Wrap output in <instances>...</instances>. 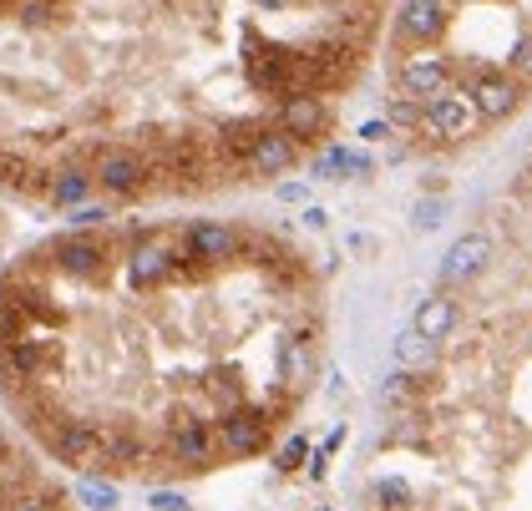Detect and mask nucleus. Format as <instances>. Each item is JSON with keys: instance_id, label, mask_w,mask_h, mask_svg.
Here are the masks:
<instances>
[{"instance_id": "1", "label": "nucleus", "mask_w": 532, "mask_h": 511, "mask_svg": "<svg viewBox=\"0 0 532 511\" xmlns=\"http://www.w3.org/2000/svg\"><path fill=\"white\" fill-rule=\"evenodd\" d=\"M51 264L71 284H102L112 274V243L102 233H76L71 228L51 243Z\"/></svg>"}, {"instance_id": "2", "label": "nucleus", "mask_w": 532, "mask_h": 511, "mask_svg": "<svg viewBox=\"0 0 532 511\" xmlns=\"http://www.w3.org/2000/svg\"><path fill=\"white\" fill-rule=\"evenodd\" d=\"M61 339H51V334H26V339H16V345H6L0 350V380H6L11 390H21V385H36V380H51L56 370H61Z\"/></svg>"}, {"instance_id": "3", "label": "nucleus", "mask_w": 532, "mask_h": 511, "mask_svg": "<svg viewBox=\"0 0 532 511\" xmlns=\"http://www.w3.org/2000/svg\"><path fill=\"white\" fill-rule=\"evenodd\" d=\"M92 178L107 198L127 203V198H142L152 188V167L132 147H102V152H92Z\"/></svg>"}, {"instance_id": "4", "label": "nucleus", "mask_w": 532, "mask_h": 511, "mask_svg": "<svg viewBox=\"0 0 532 511\" xmlns=\"http://www.w3.org/2000/svg\"><path fill=\"white\" fill-rule=\"evenodd\" d=\"M168 456L188 471H208L213 456H218V436H213V425L188 410V405H173L168 410Z\"/></svg>"}, {"instance_id": "5", "label": "nucleus", "mask_w": 532, "mask_h": 511, "mask_svg": "<svg viewBox=\"0 0 532 511\" xmlns=\"http://www.w3.org/2000/svg\"><path fill=\"white\" fill-rule=\"evenodd\" d=\"M102 446H107V431L97 420H87V415H61L56 431L46 436V451L61 466H92L102 456Z\"/></svg>"}, {"instance_id": "6", "label": "nucleus", "mask_w": 532, "mask_h": 511, "mask_svg": "<svg viewBox=\"0 0 532 511\" xmlns=\"http://www.w3.org/2000/svg\"><path fill=\"white\" fill-rule=\"evenodd\" d=\"M269 425L274 415L264 405H239V410H223L218 415V446L228 456H259L269 446Z\"/></svg>"}, {"instance_id": "7", "label": "nucleus", "mask_w": 532, "mask_h": 511, "mask_svg": "<svg viewBox=\"0 0 532 511\" xmlns=\"http://www.w3.org/2000/svg\"><path fill=\"white\" fill-rule=\"evenodd\" d=\"M193 259H203V264H228V259H239L244 253V233L234 228V223H218V218H198V223H188L183 228V238H178Z\"/></svg>"}, {"instance_id": "8", "label": "nucleus", "mask_w": 532, "mask_h": 511, "mask_svg": "<svg viewBox=\"0 0 532 511\" xmlns=\"http://www.w3.org/2000/svg\"><path fill=\"white\" fill-rule=\"evenodd\" d=\"M294 66H299V51H284V46H259L249 51V87L259 97H294Z\"/></svg>"}, {"instance_id": "9", "label": "nucleus", "mask_w": 532, "mask_h": 511, "mask_svg": "<svg viewBox=\"0 0 532 511\" xmlns=\"http://www.w3.org/2000/svg\"><path fill=\"white\" fill-rule=\"evenodd\" d=\"M163 284H173V243H163V238L132 243V253H127V289L132 294H158Z\"/></svg>"}, {"instance_id": "10", "label": "nucleus", "mask_w": 532, "mask_h": 511, "mask_svg": "<svg viewBox=\"0 0 532 511\" xmlns=\"http://www.w3.org/2000/svg\"><path fill=\"white\" fill-rule=\"evenodd\" d=\"M451 21V6L446 0H401V16H396V41L401 46H421V41H436Z\"/></svg>"}, {"instance_id": "11", "label": "nucleus", "mask_w": 532, "mask_h": 511, "mask_svg": "<svg viewBox=\"0 0 532 511\" xmlns=\"http://www.w3.org/2000/svg\"><path fill=\"white\" fill-rule=\"evenodd\" d=\"M467 97H472V107L482 112V122H502V117H512V112L522 107V81L487 71V76H477L472 87H467Z\"/></svg>"}, {"instance_id": "12", "label": "nucleus", "mask_w": 532, "mask_h": 511, "mask_svg": "<svg viewBox=\"0 0 532 511\" xmlns=\"http://www.w3.org/2000/svg\"><path fill=\"white\" fill-rule=\"evenodd\" d=\"M294 157H299V142L289 132H279V127H264V137L244 157V173L249 178H279V173H289V167H294Z\"/></svg>"}, {"instance_id": "13", "label": "nucleus", "mask_w": 532, "mask_h": 511, "mask_svg": "<svg viewBox=\"0 0 532 511\" xmlns=\"http://www.w3.org/2000/svg\"><path fill=\"white\" fill-rule=\"evenodd\" d=\"M279 132H289L294 142H315L330 132V107L325 97H284L279 102Z\"/></svg>"}, {"instance_id": "14", "label": "nucleus", "mask_w": 532, "mask_h": 511, "mask_svg": "<svg viewBox=\"0 0 532 511\" xmlns=\"http://www.w3.org/2000/svg\"><path fill=\"white\" fill-rule=\"evenodd\" d=\"M477 107H472V97H456V92H441V97H431L426 102V132L431 137H467L472 127H477Z\"/></svg>"}, {"instance_id": "15", "label": "nucleus", "mask_w": 532, "mask_h": 511, "mask_svg": "<svg viewBox=\"0 0 532 511\" xmlns=\"http://www.w3.org/2000/svg\"><path fill=\"white\" fill-rule=\"evenodd\" d=\"M487 259H492V238H487V233H462V238L446 248L441 279H446V284H467V279H477V274L487 269Z\"/></svg>"}, {"instance_id": "16", "label": "nucleus", "mask_w": 532, "mask_h": 511, "mask_svg": "<svg viewBox=\"0 0 532 511\" xmlns=\"http://www.w3.org/2000/svg\"><path fill=\"white\" fill-rule=\"evenodd\" d=\"M451 87V61L446 56H416V61H406L401 66V92L406 97H441Z\"/></svg>"}, {"instance_id": "17", "label": "nucleus", "mask_w": 532, "mask_h": 511, "mask_svg": "<svg viewBox=\"0 0 532 511\" xmlns=\"http://www.w3.org/2000/svg\"><path fill=\"white\" fill-rule=\"evenodd\" d=\"M142 466H147V441L132 431V425L107 431V446H102V456L92 461V471H142Z\"/></svg>"}, {"instance_id": "18", "label": "nucleus", "mask_w": 532, "mask_h": 511, "mask_svg": "<svg viewBox=\"0 0 532 511\" xmlns=\"http://www.w3.org/2000/svg\"><path fill=\"white\" fill-rule=\"evenodd\" d=\"M310 375H315V339L289 334L284 345H279V380H284L289 390H299Z\"/></svg>"}, {"instance_id": "19", "label": "nucleus", "mask_w": 532, "mask_h": 511, "mask_svg": "<svg viewBox=\"0 0 532 511\" xmlns=\"http://www.w3.org/2000/svg\"><path fill=\"white\" fill-rule=\"evenodd\" d=\"M92 167H61V173H51V188H46V198L56 203V208H82L87 198H92Z\"/></svg>"}, {"instance_id": "20", "label": "nucleus", "mask_w": 532, "mask_h": 511, "mask_svg": "<svg viewBox=\"0 0 532 511\" xmlns=\"http://www.w3.org/2000/svg\"><path fill=\"white\" fill-rule=\"evenodd\" d=\"M416 334H426L431 345H441V339L456 329V299H446V294H436V299H426L421 309H416V324H411Z\"/></svg>"}, {"instance_id": "21", "label": "nucleus", "mask_w": 532, "mask_h": 511, "mask_svg": "<svg viewBox=\"0 0 532 511\" xmlns=\"http://www.w3.org/2000/svg\"><path fill=\"white\" fill-rule=\"evenodd\" d=\"M320 178H370V157L365 152H350V147H330L320 162H315Z\"/></svg>"}, {"instance_id": "22", "label": "nucleus", "mask_w": 532, "mask_h": 511, "mask_svg": "<svg viewBox=\"0 0 532 511\" xmlns=\"http://www.w3.org/2000/svg\"><path fill=\"white\" fill-rule=\"evenodd\" d=\"M396 360H401V370H421V365H431V360H436V345H431L426 334L406 329V334L396 339Z\"/></svg>"}, {"instance_id": "23", "label": "nucleus", "mask_w": 532, "mask_h": 511, "mask_svg": "<svg viewBox=\"0 0 532 511\" xmlns=\"http://www.w3.org/2000/svg\"><path fill=\"white\" fill-rule=\"evenodd\" d=\"M21 26H31V31H46V26H56L66 11L56 6V0H16V11H11Z\"/></svg>"}, {"instance_id": "24", "label": "nucleus", "mask_w": 532, "mask_h": 511, "mask_svg": "<svg viewBox=\"0 0 532 511\" xmlns=\"http://www.w3.org/2000/svg\"><path fill=\"white\" fill-rule=\"evenodd\" d=\"M26 334H36V324L26 319V309L11 304V299H0V350L16 345V339H26Z\"/></svg>"}, {"instance_id": "25", "label": "nucleus", "mask_w": 532, "mask_h": 511, "mask_svg": "<svg viewBox=\"0 0 532 511\" xmlns=\"http://www.w3.org/2000/svg\"><path fill=\"white\" fill-rule=\"evenodd\" d=\"M370 496H375V506H386V511H411V501H416L401 476H380V481L370 486Z\"/></svg>"}, {"instance_id": "26", "label": "nucleus", "mask_w": 532, "mask_h": 511, "mask_svg": "<svg viewBox=\"0 0 532 511\" xmlns=\"http://www.w3.org/2000/svg\"><path fill=\"white\" fill-rule=\"evenodd\" d=\"M76 496H82L92 511H117V486L107 476H82L76 481Z\"/></svg>"}, {"instance_id": "27", "label": "nucleus", "mask_w": 532, "mask_h": 511, "mask_svg": "<svg viewBox=\"0 0 532 511\" xmlns=\"http://www.w3.org/2000/svg\"><path fill=\"white\" fill-rule=\"evenodd\" d=\"M203 395L218 405V415H223V410H239V405H244V385H239L234 375H213V380H203Z\"/></svg>"}, {"instance_id": "28", "label": "nucleus", "mask_w": 532, "mask_h": 511, "mask_svg": "<svg viewBox=\"0 0 532 511\" xmlns=\"http://www.w3.org/2000/svg\"><path fill=\"white\" fill-rule=\"evenodd\" d=\"M107 218H112V208H107V203H82V208H71V218H66V223H71L76 233H97Z\"/></svg>"}, {"instance_id": "29", "label": "nucleus", "mask_w": 532, "mask_h": 511, "mask_svg": "<svg viewBox=\"0 0 532 511\" xmlns=\"http://www.w3.org/2000/svg\"><path fill=\"white\" fill-rule=\"evenodd\" d=\"M426 122V107H416V97H391V127H421Z\"/></svg>"}, {"instance_id": "30", "label": "nucleus", "mask_w": 532, "mask_h": 511, "mask_svg": "<svg viewBox=\"0 0 532 511\" xmlns=\"http://www.w3.org/2000/svg\"><path fill=\"white\" fill-rule=\"evenodd\" d=\"M304 456H310V441H304V436H289V441L279 446L274 466H279V471H299V466H304Z\"/></svg>"}, {"instance_id": "31", "label": "nucleus", "mask_w": 532, "mask_h": 511, "mask_svg": "<svg viewBox=\"0 0 532 511\" xmlns=\"http://www.w3.org/2000/svg\"><path fill=\"white\" fill-rule=\"evenodd\" d=\"M0 511H61V496H41V491H31V496H11Z\"/></svg>"}, {"instance_id": "32", "label": "nucleus", "mask_w": 532, "mask_h": 511, "mask_svg": "<svg viewBox=\"0 0 532 511\" xmlns=\"http://www.w3.org/2000/svg\"><path fill=\"white\" fill-rule=\"evenodd\" d=\"M507 66H512V76H517V81H532V31L512 46V61H507Z\"/></svg>"}, {"instance_id": "33", "label": "nucleus", "mask_w": 532, "mask_h": 511, "mask_svg": "<svg viewBox=\"0 0 532 511\" xmlns=\"http://www.w3.org/2000/svg\"><path fill=\"white\" fill-rule=\"evenodd\" d=\"M416 385H421V380H416L411 370H396V375L386 380V400H391V405H396V400H411V395H416Z\"/></svg>"}, {"instance_id": "34", "label": "nucleus", "mask_w": 532, "mask_h": 511, "mask_svg": "<svg viewBox=\"0 0 532 511\" xmlns=\"http://www.w3.org/2000/svg\"><path fill=\"white\" fill-rule=\"evenodd\" d=\"M147 506H152V511H193L188 496H183V491H168V486H163V491H152Z\"/></svg>"}, {"instance_id": "35", "label": "nucleus", "mask_w": 532, "mask_h": 511, "mask_svg": "<svg viewBox=\"0 0 532 511\" xmlns=\"http://www.w3.org/2000/svg\"><path fill=\"white\" fill-rule=\"evenodd\" d=\"M360 137H365V142H386V137H391V117H380V122H365V127H360Z\"/></svg>"}, {"instance_id": "36", "label": "nucleus", "mask_w": 532, "mask_h": 511, "mask_svg": "<svg viewBox=\"0 0 532 511\" xmlns=\"http://www.w3.org/2000/svg\"><path fill=\"white\" fill-rule=\"evenodd\" d=\"M436 223H441V203H421V208H416V228H426V233H431Z\"/></svg>"}, {"instance_id": "37", "label": "nucleus", "mask_w": 532, "mask_h": 511, "mask_svg": "<svg viewBox=\"0 0 532 511\" xmlns=\"http://www.w3.org/2000/svg\"><path fill=\"white\" fill-rule=\"evenodd\" d=\"M279 203H304V183H279Z\"/></svg>"}, {"instance_id": "38", "label": "nucleus", "mask_w": 532, "mask_h": 511, "mask_svg": "<svg viewBox=\"0 0 532 511\" xmlns=\"http://www.w3.org/2000/svg\"><path fill=\"white\" fill-rule=\"evenodd\" d=\"M325 223H330L325 208H304V228H325Z\"/></svg>"}, {"instance_id": "39", "label": "nucleus", "mask_w": 532, "mask_h": 511, "mask_svg": "<svg viewBox=\"0 0 532 511\" xmlns=\"http://www.w3.org/2000/svg\"><path fill=\"white\" fill-rule=\"evenodd\" d=\"M259 11H289V6H299V0H254Z\"/></svg>"}, {"instance_id": "40", "label": "nucleus", "mask_w": 532, "mask_h": 511, "mask_svg": "<svg viewBox=\"0 0 532 511\" xmlns=\"http://www.w3.org/2000/svg\"><path fill=\"white\" fill-rule=\"evenodd\" d=\"M6 451H11V436H6V425H0V461H6Z\"/></svg>"}, {"instance_id": "41", "label": "nucleus", "mask_w": 532, "mask_h": 511, "mask_svg": "<svg viewBox=\"0 0 532 511\" xmlns=\"http://www.w3.org/2000/svg\"><path fill=\"white\" fill-rule=\"evenodd\" d=\"M56 6H61V11H66V6H71V0H56Z\"/></svg>"}]
</instances>
